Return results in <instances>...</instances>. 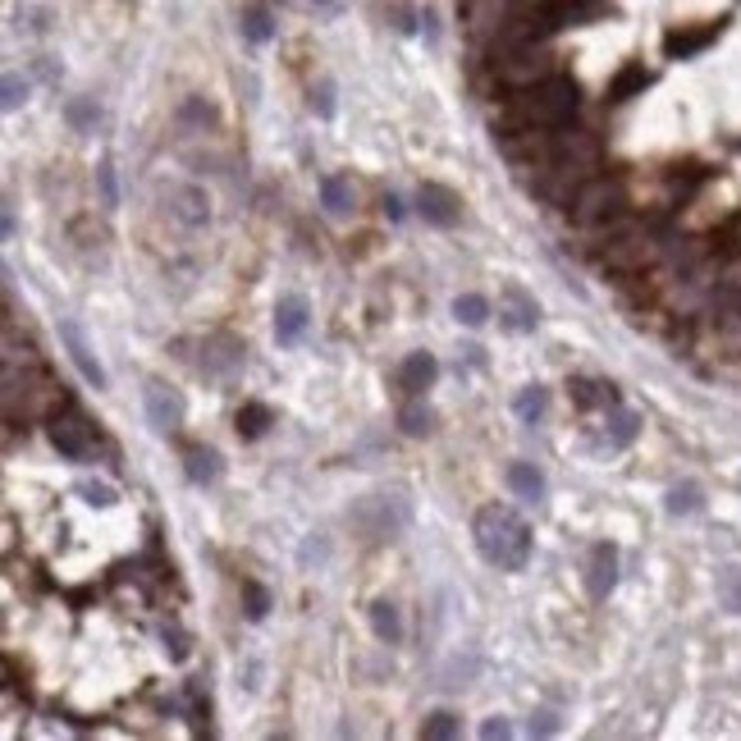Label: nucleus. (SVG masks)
<instances>
[{
	"mask_svg": "<svg viewBox=\"0 0 741 741\" xmlns=\"http://www.w3.org/2000/svg\"><path fill=\"white\" fill-rule=\"evenodd\" d=\"M472 536L481 559L494 563L499 572H522L531 559V527L527 517L508 504H485L472 522Z\"/></svg>",
	"mask_w": 741,
	"mask_h": 741,
	"instance_id": "nucleus-1",
	"label": "nucleus"
},
{
	"mask_svg": "<svg viewBox=\"0 0 741 741\" xmlns=\"http://www.w3.org/2000/svg\"><path fill=\"white\" fill-rule=\"evenodd\" d=\"M568 211H572V220L577 225H609L613 215H618V188H613L604 174H591V179L581 183L577 188V197L568 202Z\"/></svg>",
	"mask_w": 741,
	"mask_h": 741,
	"instance_id": "nucleus-2",
	"label": "nucleus"
},
{
	"mask_svg": "<svg viewBox=\"0 0 741 741\" xmlns=\"http://www.w3.org/2000/svg\"><path fill=\"white\" fill-rule=\"evenodd\" d=\"M664 252V243H655V238L645 234H618L609 247H604V266L618 270V275H641L650 261Z\"/></svg>",
	"mask_w": 741,
	"mask_h": 741,
	"instance_id": "nucleus-3",
	"label": "nucleus"
},
{
	"mask_svg": "<svg viewBox=\"0 0 741 741\" xmlns=\"http://www.w3.org/2000/svg\"><path fill=\"white\" fill-rule=\"evenodd\" d=\"M142 398H147V421H151V430H156V435H170V430L183 421L179 394H174V389H165L161 380H147V385H142Z\"/></svg>",
	"mask_w": 741,
	"mask_h": 741,
	"instance_id": "nucleus-4",
	"label": "nucleus"
},
{
	"mask_svg": "<svg viewBox=\"0 0 741 741\" xmlns=\"http://www.w3.org/2000/svg\"><path fill=\"white\" fill-rule=\"evenodd\" d=\"M60 339H65L69 357H74V366L83 371V380L92 389H106V366L97 362V353H92V344L83 339V330H78V321H60Z\"/></svg>",
	"mask_w": 741,
	"mask_h": 741,
	"instance_id": "nucleus-5",
	"label": "nucleus"
},
{
	"mask_svg": "<svg viewBox=\"0 0 741 741\" xmlns=\"http://www.w3.org/2000/svg\"><path fill=\"white\" fill-rule=\"evenodd\" d=\"M307 321H312L307 298H302V293H284L280 307H275V339H280L284 348H293L302 334H307Z\"/></svg>",
	"mask_w": 741,
	"mask_h": 741,
	"instance_id": "nucleus-6",
	"label": "nucleus"
},
{
	"mask_svg": "<svg viewBox=\"0 0 741 741\" xmlns=\"http://www.w3.org/2000/svg\"><path fill=\"white\" fill-rule=\"evenodd\" d=\"M51 444L60 449V458L83 462L92 453V430H87L83 417H55L51 421Z\"/></svg>",
	"mask_w": 741,
	"mask_h": 741,
	"instance_id": "nucleus-7",
	"label": "nucleus"
},
{
	"mask_svg": "<svg viewBox=\"0 0 741 741\" xmlns=\"http://www.w3.org/2000/svg\"><path fill=\"white\" fill-rule=\"evenodd\" d=\"M417 211L426 215L430 225L453 229V225H458V215H462V206H458V197H453L449 188H440V183H421V193H417Z\"/></svg>",
	"mask_w": 741,
	"mask_h": 741,
	"instance_id": "nucleus-8",
	"label": "nucleus"
},
{
	"mask_svg": "<svg viewBox=\"0 0 741 741\" xmlns=\"http://www.w3.org/2000/svg\"><path fill=\"white\" fill-rule=\"evenodd\" d=\"M499 321H504L508 330H517V334H531V330H536V321H540L536 298H527L517 284H508L504 298H499Z\"/></svg>",
	"mask_w": 741,
	"mask_h": 741,
	"instance_id": "nucleus-9",
	"label": "nucleus"
},
{
	"mask_svg": "<svg viewBox=\"0 0 741 741\" xmlns=\"http://www.w3.org/2000/svg\"><path fill=\"white\" fill-rule=\"evenodd\" d=\"M170 211H174V220H183V225H193V229L211 220V202H206V193L197 188V183H174Z\"/></svg>",
	"mask_w": 741,
	"mask_h": 741,
	"instance_id": "nucleus-10",
	"label": "nucleus"
},
{
	"mask_svg": "<svg viewBox=\"0 0 741 741\" xmlns=\"http://www.w3.org/2000/svg\"><path fill=\"white\" fill-rule=\"evenodd\" d=\"M586 586H591V600H609V591L618 586V549L609 540L591 549V577H586Z\"/></svg>",
	"mask_w": 741,
	"mask_h": 741,
	"instance_id": "nucleus-11",
	"label": "nucleus"
},
{
	"mask_svg": "<svg viewBox=\"0 0 741 741\" xmlns=\"http://www.w3.org/2000/svg\"><path fill=\"white\" fill-rule=\"evenodd\" d=\"M435 376H440V366H435L430 353H412L408 362L398 366V385H403V394H412V398H417L421 389L435 385Z\"/></svg>",
	"mask_w": 741,
	"mask_h": 741,
	"instance_id": "nucleus-12",
	"label": "nucleus"
},
{
	"mask_svg": "<svg viewBox=\"0 0 741 741\" xmlns=\"http://www.w3.org/2000/svg\"><path fill=\"white\" fill-rule=\"evenodd\" d=\"M238 366H243V344L238 339H211L206 344V371H215V376H234Z\"/></svg>",
	"mask_w": 741,
	"mask_h": 741,
	"instance_id": "nucleus-13",
	"label": "nucleus"
},
{
	"mask_svg": "<svg viewBox=\"0 0 741 741\" xmlns=\"http://www.w3.org/2000/svg\"><path fill=\"white\" fill-rule=\"evenodd\" d=\"M508 490H513L517 499H527V504H540V499H545V476H540L531 462H513V467H508Z\"/></svg>",
	"mask_w": 741,
	"mask_h": 741,
	"instance_id": "nucleus-14",
	"label": "nucleus"
},
{
	"mask_svg": "<svg viewBox=\"0 0 741 741\" xmlns=\"http://www.w3.org/2000/svg\"><path fill=\"white\" fill-rule=\"evenodd\" d=\"M183 472H188V481H193V485H211L215 476H220V458H215V449L193 444V449L183 453Z\"/></svg>",
	"mask_w": 741,
	"mask_h": 741,
	"instance_id": "nucleus-15",
	"label": "nucleus"
},
{
	"mask_svg": "<svg viewBox=\"0 0 741 741\" xmlns=\"http://www.w3.org/2000/svg\"><path fill=\"white\" fill-rule=\"evenodd\" d=\"M568 389H572V398H577V408H613V403H618L613 385H600V380H586V376H577Z\"/></svg>",
	"mask_w": 741,
	"mask_h": 741,
	"instance_id": "nucleus-16",
	"label": "nucleus"
},
{
	"mask_svg": "<svg viewBox=\"0 0 741 741\" xmlns=\"http://www.w3.org/2000/svg\"><path fill=\"white\" fill-rule=\"evenodd\" d=\"M321 206L330 215H348V211H353V188H348L344 174H325V179H321Z\"/></svg>",
	"mask_w": 741,
	"mask_h": 741,
	"instance_id": "nucleus-17",
	"label": "nucleus"
},
{
	"mask_svg": "<svg viewBox=\"0 0 741 741\" xmlns=\"http://www.w3.org/2000/svg\"><path fill=\"white\" fill-rule=\"evenodd\" d=\"M371 627H376V636H380V641H389V645H398V636H403L398 609H394L389 600H376V604H371Z\"/></svg>",
	"mask_w": 741,
	"mask_h": 741,
	"instance_id": "nucleus-18",
	"label": "nucleus"
},
{
	"mask_svg": "<svg viewBox=\"0 0 741 741\" xmlns=\"http://www.w3.org/2000/svg\"><path fill=\"white\" fill-rule=\"evenodd\" d=\"M636 426H641L636 412H627V408L613 403V408H609V444H613V449H627V444L636 440Z\"/></svg>",
	"mask_w": 741,
	"mask_h": 741,
	"instance_id": "nucleus-19",
	"label": "nucleus"
},
{
	"mask_svg": "<svg viewBox=\"0 0 741 741\" xmlns=\"http://www.w3.org/2000/svg\"><path fill=\"white\" fill-rule=\"evenodd\" d=\"M513 408H517V417L527 421V426H536V421L545 417V408H549V394H545V389H540V385H527V389H522V394H517V403H513Z\"/></svg>",
	"mask_w": 741,
	"mask_h": 741,
	"instance_id": "nucleus-20",
	"label": "nucleus"
},
{
	"mask_svg": "<svg viewBox=\"0 0 741 741\" xmlns=\"http://www.w3.org/2000/svg\"><path fill=\"white\" fill-rule=\"evenodd\" d=\"M458 732H462V723L453 709H435V714L421 723V737H430V741H449V737H458Z\"/></svg>",
	"mask_w": 741,
	"mask_h": 741,
	"instance_id": "nucleus-21",
	"label": "nucleus"
},
{
	"mask_svg": "<svg viewBox=\"0 0 741 741\" xmlns=\"http://www.w3.org/2000/svg\"><path fill=\"white\" fill-rule=\"evenodd\" d=\"M65 119L74 124L78 133H92L101 124V106L92 97H78V101H69V110H65Z\"/></svg>",
	"mask_w": 741,
	"mask_h": 741,
	"instance_id": "nucleus-22",
	"label": "nucleus"
},
{
	"mask_svg": "<svg viewBox=\"0 0 741 741\" xmlns=\"http://www.w3.org/2000/svg\"><path fill=\"white\" fill-rule=\"evenodd\" d=\"M266 426H270V408H266V403H247V408L238 412V435H243V440L266 435Z\"/></svg>",
	"mask_w": 741,
	"mask_h": 741,
	"instance_id": "nucleus-23",
	"label": "nucleus"
},
{
	"mask_svg": "<svg viewBox=\"0 0 741 741\" xmlns=\"http://www.w3.org/2000/svg\"><path fill=\"white\" fill-rule=\"evenodd\" d=\"M243 37L247 42L266 46L270 37H275V19H270V10H243Z\"/></svg>",
	"mask_w": 741,
	"mask_h": 741,
	"instance_id": "nucleus-24",
	"label": "nucleus"
},
{
	"mask_svg": "<svg viewBox=\"0 0 741 741\" xmlns=\"http://www.w3.org/2000/svg\"><path fill=\"white\" fill-rule=\"evenodd\" d=\"M600 0H545V14H549V23L559 28V23H568V19H581L586 10H595Z\"/></svg>",
	"mask_w": 741,
	"mask_h": 741,
	"instance_id": "nucleus-25",
	"label": "nucleus"
},
{
	"mask_svg": "<svg viewBox=\"0 0 741 741\" xmlns=\"http://www.w3.org/2000/svg\"><path fill=\"white\" fill-rule=\"evenodd\" d=\"M453 316H458L462 325H485V316H490V302H485L481 293H462V298L453 302Z\"/></svg>",
	"mask_w": 741,
	"mask_h": 741,
	"instance_id": "nucleus-26",
	"label": "nucleus"
},
{
	"mask_svg": "<svg viewBox=\"0 0 741 741\" xmlns=\"http://www.w3.org/2000/svg\"><path fill=\"white\" fill-rule=\"evenodd\" d=\"M714 37V28H700V33H668V55H691Z\"/></svg>",
	"mask_w": 741,
	"mask_h": 741,
	"instance_id": "nucleus-27",
	"label": "nucleus"
},
{
	"mask_svg": "<svg viewBox=\"0 0 741 741\" xmlns=\"http://www.w3.org/2000/svg\"><path fill=\"white\" fill-rule=\"evenodd\" d=\"M700 508V490L696 485H673V490H668V513H696Z\"/></svg>",
	"mask_w": 741,
	"mask_h": 741,
	"instance_id": "nucleus-28",
	"label": "nucleus"
},
{
	"mask_svg": "<svg viewBox=\"0 0 741 741\" xmlns=\"http://www.w3.org/2000/svg\"><path fill=\"white\" fill-rule=\"evenodd\" d=\"M645 83H650V74H645L641 65H632L623 78H618V83L609 87V97H613V101H627V97H632V92H636V87H645Z\"/></svg>",
	"mask_w": 741,
	"mask_h": 741,
	"instance_id": "nucleus-29",
	"label": "nucleus"
},
{
	"mask_svg": "<svg viewBox=\"0 0 741 741\" xmlns=\"http://www.w3.org/2000/svg\"><path fill=\"white\" fill-rule=\"evenodd\" d=\"M243 595H247V618H252V623H261V618H266V613H270V595L261 591L257 581H247V586H243Z\"/></svg>",
	"mask_w": 741,
	"mask_h": 741,
	"instance_id": "nucleus-30",
	"label": "nucleus"
},
{
	"mask_svg": "<svg viewBox=\"0 0 741 741\" xmlns=\"http://www.w3.org/2000/svg\"><path fill=\"white\" fill-rule=\"evenodd\" d=\"M398 421H403V430H408V435H426V430H430V412L417 408V403H408V408L398 412Z\"/></svg>",
	"mask_w": 741,
	"mask_h": 741,
	"instance_id": "nucleus-31",
	"label": "nucleus"
},
{
	"mask_svg": "<svg viewBox=\"0 0 741 741\" xmlns=\"http://www.w3.org/2000/svg\"><path fill=\"white\" fill-rule=\"evenodd\" d=\"M161 641H165V655L174 659V664H179V659H188V641H183V632L179 627H161Z\"/></svg>",
	"mask_w": 741,
	"mask_h": 741,
	"instance_id": "nucleus-32",
	"label": "nucleus"
},
{
	"mask_svg": "<svg viewBox=\"0 0 741 741\" xmlns=\"http://www.w3.org/2000/svg\"><path fill=\"white\" fill-rule=\"evenodd\" d=\"M312 110L321 119H334V83H316L312 87Z\"/></svg>",
	"mask_w": 741,
	"mask_h": 741,
	"instance_id": "nucleus-33",
	"label": "nucleus"
},
{
	"mask_svg": "<svg viewBox=\"0 0 741 741\" xmlns=\"http://www.w3.org/2000/svg\"><path fill=\"white\" fill-rule=\"evenodd\" d=\"M23 101H28V83H23L19 74L5 78V110H19Z\"/></svg>",
	"mask_w": 741,
	"mask_h": 741,
	"instance_id": "nucleus-34",
	"label": "nucleus"
},
{
	"mask_svg": "<svg viewBox=\"0 0 741 741\" xmlns=\"http://www.w3.org/2000/svg\"><path fill=\"white\" fill-rule=\"evenodd\" d=\"M83 494H87V504H115V490H110L106 481H83Z\"/></svg>",
	"mask_w": 741,
	"mask_h": 741,
	"instance_id": "nucleus-35",
	"label": "nucleus"
},
{
	"mask_svg": "<svg viewBox=\"0 0 741 741\" xmlns=\"http://www.w3.org/2000/svg\"><path fill=\"white\" fill-rule=\"evenodd\" d=\"M179 119H183V124H188V119H193V124H215V110L202 106V101H188V106L179 110Z\"/></svg>",
	"mask_w": 741,
	"mask_h": 741,
	"instance_id": "nucleus-36",
	"label": "nucleus"
},
{
	"mask_svg": "<svg viewBox=\"0 0 741 741\" xmlns=\"http://www.w3.org/2000/svg\"><path fill=\"white\" fill-rule=\"evenodd\" d=\"M97 179H101V193H106V206H115V202H119V188H115V165H101V170H97Z\"/></svg>",
	"mask_w": 741,
	"mask_h": 741,
	"instance_id": "nucleus-37",
	"label": "nucleus"
},
{
	"mask_svg": "<svg viewBox=\"0 0 741 741\" xmlns=\"http://www.w3.org/2000/svg\"><path fill=\"white\" fill-rule=\"evenodd\" d=\"M481 737H513V728H508V723L504 719H490V723H481Z\"/></svg>",
	"mask_w": 741,
	"mask_h": 741,
	"instance_id": "nucleus-38",
	"label": "nucleus"
},
{
	"mask_svg": "<svg viewBox=\"0 0 741 741\" xmlns=\"http://www.w3.org/2000/svg\"><path fill=\"white\" fill-rule=\"evenodd\" d=\"M385 215H389V220H403V202H398V197H394V193H389V197H385Z\"/></svg>",
	"mask_w": 741,
	"mask_h": 741,
	"instance_id": "nucleus-39",
	"label": "nucleus"
},
{
	"mask_svg": "<svg viewBox=\"0 0 741 741\" xmlns=\"http://www.w3.org/2000/svg\"><path fill=\"white\" fill-rule=\"evenodd\" d=\"M421 28H426V37H430V42H435V37H440V23H435V14H421Z\"/></svg>",
	"mask_w": 741,
	"mask_h": 741,
	"instance_id": "nucleus-40",
	"label": "nucleus"
},
{
	"mask_svg": "<svg viewBox=\"0 0 741 741\" xmlns=\"http://www.w3.org/2000/svg\"><path fill=\"white\" fill-rule=\"evenodd\" d=\"M554 728H559V723H554V714H540V723H531V732H545V737H549Z\"/></svg>",
	"mask_w": 741,
	"mask_h": 741,
	"instance_id": "nucleus-41",
	"label": "nucleus"
}]
</instances>
